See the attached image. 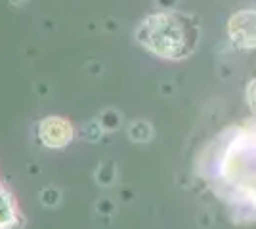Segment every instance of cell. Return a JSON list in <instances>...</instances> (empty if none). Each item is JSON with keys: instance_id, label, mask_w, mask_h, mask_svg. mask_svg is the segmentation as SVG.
Returning a JSON list of instances; mask_svg holds the SVG:
<instances>
[{"instance_id": "cell-1", "label": "cell", "mask_w": 256, "mask_h": 229, "mask_svg": "<svg viewBox=\"0 0 256 229\" xmlns=\"http://www.w3.org/2000/svg\"><path fill=\"white\" fill-rule=\"evenodd\" d=\"M73 128L69 122L58 117H48L40 122V140L48 147H64L71 142Z\"/></svg>"}]
</instances>
